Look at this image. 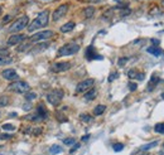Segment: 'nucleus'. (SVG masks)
Listing matches in <instances>:
<instances>
[{"mask_svg": "<svg viewBox=\"0 0 164 155\" xmlns=\"http://www.w3.org/2000/svg\"><path fill=\"white\" fill-rule=\"evenodd\" d=\"M146 52H148V53H150V54H153V56H155V57H159V56H162V53H163L160 48L154 47V46L146 48Z\"/></svg>", "mask_w": 164, "mask_h": 155, "instance_id": "dca6fc26", "label": "nucleus"}, {"mask_svg": "<svg viewBox=\"0 0 164 155\" xmlns=\"http://www.w3.org/2000/svg\"><path fill=\"white\" fill-rule=\"evenodd\" d=\"M80 119H81V121H83V122H91L92 121V116H90L89 114H82V115H80Z\"/></svg>", "mask_w": 164, "mask_h": 155, "instance_id": "bb28decb", "label": "nucleus"}, {"mask_svg": "<svg viewBox=\"0 0 164 155\" xmlns=\"http://www.w3.org/2000/svg\"><path fill=\"white\" fill-rule=\"evenodd\" d=\"M127 77L130 80H144L145 78V74L138 72L136 70H130V71L127 72Z\"/></svg>", "mask_w": 164, "mask_h": 155, "instance_id": "ddd939ff", "label": "nucleus"}, {"mask_svg": "<svg viewBox=\"0 0 164 155\" xmlns=\"http://www.w3.org/2000/svg\"><path fill=\"white\" fill-rule=\"evenodd\" d=\"M54 33L53 30H42V32H38L36 34L29 38V43H39V42H44L47 39H49L51 37H53Z\"/></svg>", "mask_w": 164, "mask_h": 155, "instance_id": "20e7f679", "label": "nucleus"}, {"mask_svg": "<svg viewBox=\"0 0 164 155\" xmlns=\"http://www.w3.org/2000/svg\"><path fill=\"white\" fill-rule=\"evenodd\" d=\"M75 25H76L75 22H68V23L63 24L62 27H61V32H62V33H68V32H71V30H73Z\"/></svg>", "mask_w": 164, "mask_h": 155, "instance_id": "f3484780", "label": "nucleus"}, {"mask_svg": "<svg viewBox=\"0 0 164 155\" xmlns=\"http://www.w3.org/2000/svg\"><path fill=\"white\" fill-rule=\"evenodd\" d=\"M127 59H129L127 57H121V58H120V59H119V62H117V64H119L120 67H123V66H125V63L127 62Z\"/></svg>", "mask_w": 164, "mask_h": 155, "instance_id": "473e14b6", "label": "nucleus"}, {"mask_svg": "<svg viewBox=\"0 0 164 155\" xmlns=\"http://www.w3.org/2000/svg\"><path fill=\"white\" fill-rule=\"evenodd\" d=\"M2 129H3V130H5V131H13V130H15V126L12 125V124H4L2 126Z\"/></svg>", "mask_w": 164, "mask_h": 155, "instance_id": "cd10ccee", "label": "nucleus"}, {"mask_svg": "<svg viewBox=\"0 0 164 155\" xmlns=\"http://www.w3.org/2000/svg\"><path fill=\"white\" fill-rule=\"evenodd\" d=\"M68 4H62V5H59L57 9L53 12V15H52V19H53V22H58L61 18H63V16L67 14L68 12Z\"/></svg>", "mask_w": 164, "mask_h": 155, "instance_id": "0eeeda50", "label": "nucleus"}, {"mask_svg": "<svg viewBox=\"0 0 164 155\" xmlns=\"http://www.w3.org/2000/svg\"><path fill=\"white\" fill-rule=\"evenodd\" d=\"M80 50V44L77 43H67L58 49V57H66V56H73Z\"/></svg>", "mask_w": 164, "mask_h": 155, "instance_id": "f03ea898", "label": "nucleus"}, {"mask_svg": "<svg viewBox=\"0 0 164 155\" xmlns=\"http://www.w3.org/2000/svg\"><path fill=\"white\" fill-rule=\"evenodd\" d=\"M96 96H97V91H96V88H91L90 91L86 92V95H85V100H86V101H92Z\"/></svg>", "mask_w": 164, "mask_h": 155, "instance_id": "a211bd4d", "label": "nucleus"}, {"mask_svg": "<svg viewBox=\"0 0 164 155\" xmlns=\"http://www.w3.org/2000/svg\"><path fill=\"white\" fill-rule=\"evenodd\" d=\"M13 62V59L5 54V53H0V66H8V64H10Z\"/></svg>", "mask_w": 164, "mask_h": 155, "instance_id": "4468645a", "label": "nucleus"}, {"mask_svg": "<svg viewBox=\"0 0 164 155\" xmlns=\"http://www.w3.org/2000/svg\"><path fill=\"white\" fill-rule=\"evenodd\" d=\"M37 114L43 119V120H44L47 116H48V112H47V108L44 107V106H43V105H39L38 107H37Z\"/></svg>", "mask_w": 164, "mask_h": 155, "instance_id": "412c9836", "label": "nucleus"}, {"mask_svg": "<svg viewBox=\"0 0 164 155\" xmlns=\"http://www.w3.org/2000/svg\"><path fill=\"white\" fill-rule=\"evenodd\" d=\"M113 148H114V151L119 153V151H121V150L124 149V145H123V144H120V143H116V144L113 145Z\"/></svg>", "mask_w": 164, "mask_h": 155, "instance_id": "7c9ffc66", "label": "nucleus"}, {"mask_svg": "<svg viewBox=\"0 0 164 155\" xmlns=\"http://www.w3.org/2000/svg\"><path fill=\"white\" fill-rule=\"evenodd\" d=\"M117 77H119V73L117 72H113V73L109 76V82H113L115 78H117Z\"/></svg>", "mask_w": 164, "mask_h": 155, "instance_id": "72a5a7b5", "label": "nucleus"}, {"mask_svg": "<svg viewBox=\"0 0 164 155\" xmlns=\"http://www.w3.org/2000/svg\"><path fill=\"white\" fill-rule=\"evenodd\" d=\"M10 137H12V135H6V134L0 135V139H10Z\"/></svg>", "mask_w": 164, "mask_h": 155, "instance_id": "4c0bfd02", "label": "nucleus"}, {"mask_svg": "<svg viewBox=\"0 0 164 155\" xmlns=\"http://www.w3.org/2000/svg\"><path fill=\"white\" fill-rule=\"evenodd\" d=\"M154 131L158 133V134H162L164 135V122H159L154 126Z\"/></svg>", "mask_w": 164, "mask_h": 155, "instance_id": "393cba45", "label": "nucleus"}, {"mask_svg": "<svg viewBox=\"0 0 164 155\" xmlns=\"http://www.w3.org/2000/svg\"><path fill=\"white\" fill-rule=\"evenodd\" d=\"M85 56H86V58H87L89 61H93V59H102V56L97 54V53H96V50H95V48H93L92 46L87 47Z\"/></svg>", "mask_w": 164, "mask_h": 155, "instance_id": "9b49d317", "label": "nucleus"}, {"mask_svg": "<svg viewBox=\"0 0 164 155\" xmlns=\"http://www.w3.org/2000/svg\"><path fill=\"white\" fill-rule=\"evenodd\" d=\"M163 5H164V2H163Z\"/></svg>", "mask_w": 164, "mask_h": 155, "instance_id": "c03bdc74", "label": "nucleus"}, {"mask_svg": "<svg viewBox=\"0 0 164 155\" xmlns=\"http://www.w3.org/2000/svg\"><path fill=\"white\" fill-rule=\"evenodd\" d=\"M2 76L4 77L5 80H8V81L15 80L16 77H18V74H16L15 70H12V68H9V70H4V71H3V73H2Z\"/></svg>", "mask_w": 164, "mask_h": 155, "instance_id": "f8f14e48", "label": "nucleus"}, {"mask_svg": "<svg viewBox=\"0 0 164 155\" xmlns=\"http://www.w3.org/2000/svg\"><path fill=\"white\" fill-rule=\"evenodd\" d=\"M25 37L24 34H13V36L8 39V44L9 46H16V44H20V43L23 42V40H25Z\"/></svg>", "mask_w": 164, "mask_h": 155, "instance_id": "9d476101", "label": "nucleus"}, {"mask_svg": "<svg viewBox=\"0 0 164 155\" xmlns=\"http://www.w3.org/2000/svg\"><path fill=\"white\" fill-rule=\"evenodd\" d=\"M28 23H29V18L27 15H23V16H20L19 19H16L10 27H9V32L10 33H18V32H20V30H23L25 27L28 25Z\"/></svg>", "mask_w": 164, "mask_h": 155, "instance_id": "7ed1b4c3", "label": "nucleus"}, {"mask_svg": "<svg viewBox=\"0 0 164 155\" xmlns=\"http://www.w3.org/2000/svg\"><path fill=\"white\" fill-rule=\"evenodd\" d=\"M106 111V106L105 105H97L96 107L93 108V115L95 116H100V115H102L103 112Z\"/></svg>", "mask_w": 164, "mask_h": 155, "instance_id": "4be33fe9", "label": "nucleus"}, {"mask_svg": "<svg viewBox=\"0 0 164 155\" xmlns=\"http://www.w3.org/2000/svg\"><path fill=\"white\" fill-rule=\"evenodd\" d=\"M89 137H90L89 135H86V136H83V137H82V141H86V140H87V139H89Z\"/></svg>", "mask_w": 164, "mask_h": 155, "instance_id": "a19ab883", "label": "nucleus"}, {"mask_svg": "<svg viewBox=\"0 0 164 155\" xmlns=\"http://www.w3.org/2000/svg\"><path fill=\"white\" fill-rule=\"evenodd\" d=\"M9 105V97L8 96H2L0 97V107H5Z\"/></svg>", "mask_w": 164, "mask_h": 155, "instance_id": "a878e982", "label": "nucleus"}, {"mask_svg": "<svg viewBox=\"0 0 164 155\" xmlns=\"http://www.w3.org/2000/svg\"><path fill=\"white\" fill-rule=\"evenodd\" d=\"M152 43H153V46H154V47H158L160 42H159L158 39H152Z\"/></svg>", "mask_w": 164, "mask_h": 155, "instance_id": "e433bc0d", "label": "nucleus"}, {"mask_svg": "<svg viewBox=\"0 0 164 155\" xmlns=\"http://www.w3.org/2000/svg\"><path fill=\"white\" fill-rule=\"evenodd\" d=\"M87 2L93 3V4H99V3H101V2H102V0H87Z\"/></svg>", "mask_w": 164, "mask_h": 155, "instance_id": "58836bf2", "label": "nucleus"}, {"mask_svg": "<svg viewBox=\"0 0 164 155\" xmlns=\"http://www.w3.org/2000/svg\"><path fill=\"white\" fill-rule=\"evenodd\" d=\"M71 68V63L70 62H56L54 64H52L51 71L54 73H61V72H66Z\"/></svg>", "mask_w": 164, "mask_h": 155, "instance_id": "1a4fd4ad", "label": "nucleus"}, {"mask_svg": "<svg viewBox=\"0 0 164 155\" xmlns=\"http://www.w3.org/2000/svg\"><path fill=\"white\" fill-rule=\"evenodd\" d=\"M0 15H2V8H0Z\"/></svg>", "mask_w": 164, "mask_h": 155, "instance_id": "37998d69", "label": "nucleus"}, {"mask_svg": "<svg viewBox=\"0 0 164 155\" xmlns=\"http://www.w3.org/2000/svg\"><path fill=\"white\" fill-rule=\"evenodd\" d=\"M136 88H138V84L136 83H134V82L129 83V90H130V91H136Z\"/></svg>", "mask_w": 164, "mask_h": 155, "instance_id": "f704fd0d", "label": "nucleus"}, {"mask_svg": "<svg viewBox=\"0 0 164 155\" xmlns=\"http://www.w3.org/2000/svg\"><path fill=\"white\" fill-rule=\"evenodd\" d=\"M40 131H42V129H34V134H40Z\"/></svg>", "mask_w": 164, "mask_h": 155, "instance_id": "ea45409f", "label": "nucleus"}, {"mask_svg": "<svg viewBox=\"0 0 164 155\" xmlns=\"http://www.w3.org/2000/svg\"><path fill=\"white\" fill-rule=\"evenodd\" d=\"M48 46H49V43H40V44L33 47L32 50H33V53H39V52H43L46 48H48Z\"/></svg>", "mask_w": 164, "mask_h": 155, "instance_id": "6ab92c4d", "label": "nucleus"}, {"mask_svg": "<svg viewBox=\"0 0 164 155\" xmlns=\"http://www.w3.org/2000/svg\"><path fill=\"white\" fill-rule=\"evenodd\" d=\"M79 148H80V144H75V146H73V148L70 150V153H71V154H73V153H75L77 149H79Z\"/></svg>", "mask_w": 164, "mask_h": 155, "instance_id": "c9c22d12", "label": "nucleus"}, {"mask_svg": "<svg viewBox=\"0 0 164 155\" xmlns=\"http://www.w3.org/2000/svg\"><path fill=\"white\" fill-rule=\"evenodd\" d=\"M63 151V148L59 145H52L49 148V154L51 155H57V154H61Z\"/></svg>", "mask_w": 164, "mask_h": 155, "instance_id": "aec40b11", "label": "nucleus"}, {"mask_svg": "<svg viewBox=\"0 0 164 155\" xmlns=\"http://www.w3.org/2000/svg\"><path fill=\"white\" fill-rule=\"evenodd\" d=\"M111 16H113V10H107V12H105L102 14V19L106 22V20H109L111 18Z\"/></svg>", "mask_w": 164, "mask_h": 155, "instance_id": "c756f323", "label": "nucleus"}, {"mask_svg": "<svg viewBox=\"0 0 164 155\" xmlns=\"http://www.w3.org/2000/svg\"><path fill=\"white\" fill-rule=\"evenodd\" d=\"M157 145H158V141H153V143H150V144H145V145H143L141 148L139 149V151H146V150H150V149L155 148Z\"/></svg>", "mask_w": 164, "mask_h": 155, "instance_id": "b1692460", "label": "nucleus"}, {"mask_svg": "<svg viewBox=\"0 0 164 155\" xmlns=\"http://www.w3.org/2000/svg\"><path fill=\"white\" fill-rule=\"evenodd\" d=\"M159 81H160V78L158 76H153L152 78H150V82H149V84H148V91L150 92V91H153L154 88H155V86H157L158 83H159Z\"/></svg>", "mask_w": 164, "mask_h": 155, "instance_id": "2eb2a0df", "label": "nucleus"}, {"mask_svg": "<svg viewBox=\"0 0 164 155\" xmlns=\"http://www.w3.org/2000/svg\"><path fill=\"white\" fill-rule=\"evenodd\" d=\"M48 20H49V10H43L42 13H39L37 15V18L34 19L28 27V32H34L37 30L39 28H43L46 27V25L48 24Z\"/></svg>", "mask_w": 164, "mask_h": 155, "instance_id": "f257e3e1", "label": "nucleus"}, {"mask_svg": "<svg viewBox=\"0 0 164 155\" xmlns=\"http://www.w3.org/2000/svg\"><path fill=\"white\" fill-rule=\"evenodd\" d=\"M8 90L12 92H16V93H27L30 90V86L24 81H16V82L12 83Z\"/></svg>", "mask_w": 164, "mask_h": 155, "instance_id": "423d86ee", "label": "nucleus"}, {"mask_svg": "<svg viewBox=\"0 0 164 155\" xmlns=\"http://www.w3.org/2000/svg\"><path fill=\"white\" fill-rule=\"evenodd\" d=\"M93 83H95V81L92 80V78H87V80H83V81H81L79 84L76 86V92L77 93H83V92H86V91H89L92 86H93Z\"/></svg>", "mask_w": 164, "mask_h": 155, "instance_id": "6e6552de", "label": "nucleus"}, {"mask_svg": "<svg viewBox=\"0 0 164 155\" xmlns=\"http://www.w3.org/2000/svg\"><path fill=\"white\" fill-rule=\"evenodd\" d=\"M63 91L62 90H53L47 95V101L51 103L52 106H58L59 102L63 98Z\"/></svg>", "mask_w": 164, "mask_h": 155, "instance_id": "39448f33", "label": "nucleus"}, {"mask_svg": "<svg viewBox=\"0 0 164 155\" xmlns=\"http://www.w3.org/2000/svg\"><path fill=\"white\" fill-rule=\"evenodd\" d=\"M93 14H95V8H93V6H89V8H86V9L83 10V15H85V18H87V19L92 18Z\"/></svg>", "mask_w": 164, "mask_h": 155, "instance_id": "5701e85b", "label": "nucleus"}, {"mask_svg": "<svg viewBox=\"0 0 164 155\" xmlns=\"http://www.w3.org/2000/svg\"><path fill=\"white\" fill-rule=\"evenodd\" d=\"M65 145H75L76 144V140L73 139V137H67V139L63 140Z\"/></svg>", "mask_w": 164, "mask_h": 155, "instance_id": "2f4dec72", "label": "nucleus"}, {"mask_svg": "<svg viewBox=\"0 0 164 155\" xmlns=\"http://www.w3.org/2000/svg\"><path fill=\"white\" fill-rule=\"evenodd\" d=\"M160 97H162V100H164V91L162 92V95H160Z\"/></svg>", "mask_w": 164, "mask_h": 155, "instance_id": "79ce46f5", "label": "nucleus"}, {"mask_svg": "<svg viewBox=\"0 0 164 155\" xmlns=\"http://www.w3.org/2000/svg\"><path fill=\"white\" fill-rule=\"evenodd\" d=\"M37 97V95L34 93V92H30V91H28L27 93H25V98H27V101H32V100H34Z\"/></svg>", "mask_w": 164, "mask_h": 155, "instance_id": "c85d7f7f", "label": "nucleus"}]
</instances>
